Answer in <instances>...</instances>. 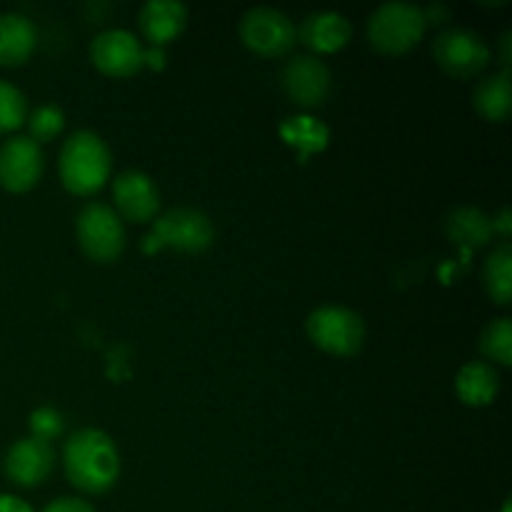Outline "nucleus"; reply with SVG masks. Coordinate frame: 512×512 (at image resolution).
<instances>
[{"instance_id": "obj_18", "label": "nucleus", "mask_w": 512, "mask_h": 512, "mask_svg": "<svg viewBox=\"0 0 512 512\" xmlns=\"http://www.w3.org/2000/svg\"><path fill=\"white\" fill-rule=\"evenodd\" d=\"M278 130L285 145L298 150L300 163H305L310 155L323 153L330 143L328 125L323 120L313 118V115H293V118H285Z\"/></svg>"}, {"instance_id": "obj_19", "label": "nucleus", "mask_w": 512, "mask_h": 512, "mask_svg": "<svg viewBox=\"0 0 512 512\" xmlns=\"http://www.w3.org/2000/svg\"><path fill=\"white\" fill-rule=\"evenodd\" d=\"M473 108L478 110L480 118L490 120V123H505L508 120L512 110V88L508 70L488 75V78H483L475 85Z\"/></svg>"}, {"instance_id": "obj_21", "label": "nucleus", "mask_w": 512, "mask_h": 512, "mask_svg": "<svg viewBox=\"0 0 512 512\" xmlns=\"http://www.w3.org/2000/svg\"><path fill=\"white\" fill-rule=\"evenodd\" d=\"M483 285L488 290L490 300L498 305H508L512 298V245L503 240L495 245L493 253L485 258L483 265Z\"/></svg>"}, {"instance_id": "obj_22", "label": "nucleus", "mask_w": 512, "mask_h": 512, "mask_svg": "<svg viewBox=\"0 0 512 512\" xmlns=\"http://www.w3.org/2000/svg\"><path fill=\"white\" fill-rule=\"evenodd\" d=\"M480 350L488 360L498 365L512 363V323L510 318H498L493 323L485 325L483 335H480ZM490 363V365H493Z\"/></svg>"}, {"instance_id": "obj_10", "label": "nucleus", "mask_w": 512, "mask_h": 512, "mask_svg": "<svg viewBox=\"0 0 512 512\" xmlns=\"http://www.w3.org/2000/svg\"><path fill=\"white\" fill-rule=\"evenodd\" d=\"M145 48L130 30L110 28L90 43V60L108 78H133L143 70Z\"/></svg>"}, {"instance_id": "obj_31", "label": "nucleus", "mask_w": 512, "mask_h": 512, "mask_svg": "<svg viewBox=\"0 0 512 512\" xmlns=\"http://www.w3.org/2000/svg\"><path fill=\"white\" fill-rule=\"evenodd\" d=\"M503 512H510V503H505V505H503Z\"/></svg>"}, {"instance_id": "obj_2", "label": "nucleus", "mask_w": 512, "mask_h": 512, "mask_svg": "<svg viewBox=\"0 0 512 512\" xmlns=\"http://www.w3.org/2000/svg\"><path fill=\"white\" fill-rule=\"evenodd\" d=\"M58 170L65 190L80 198H90L110 180L113 155L98 133L75 130L60 148Z\"/></svg>"}, {"instance_id": "obj_1", "label": "nucleus", "mask_w": 512, "mask_h": 512, "mask_svg": "<svg viewBox=\"0 0 512 512\" xmlns=\"http://www.w3.org/2000/svg\"><path fill=\"white\" fill-rule=\"evenodd\" d=\"M65 475L80 493H108L120 475V455L113 438L98 428L73 433L63 450Z\"/></svg>"}, {"instance_id": "obj_16", "label": "nucleus", "mask_w": 512, "mask_h": 512, "mask_svg": "<svg viewBox=\"0 0 512 512\" xmlns=\"http://www.w3.org/2000/svg\"><path fill=\"white\" fill-rule=\"evenodd\" d=\"M455 393L470 408H485L500 393V375L495 365L485 360H470L455 378Z\"/></svg>"}, {"instance_id": "obj_6", "label": "nucleus", "mask_w": 512, "mask_h": 512, "mask_svg": "<svg viewBox=\"0 0 512 512\" xmlns=\"http://www.w3.org/2000/svg\"><path fill=\"white\" fill-rule=\"evenodd\" d=\"M75 238L93 263H115L125 250V225L113 205L93 200L78 213Z\"/></svg>"}, {"instance_id": "obj_17", "label": "nucleus", "mask_w": 512, "mask_h": 512, "mask_svg": "<svg viewBox=\"0 0 512 512\" xmlns=\"http://www.w3.org/2000/svg\"><path fill=\"white\" fill-rule=\"evenodd\" d=\"M38 30L25 15L0 13V65L15 68L33 55Z\"/></svg>"}, {"instance_id": "obj_9", "label": "nucleus", "mask_w": 512, "mask_h": 512, "mask_svg": "<svg viewBox=\"0 0 512 512\" xmlns=\"http://www.w3.org/2000/svg\"><path fill=\"white\" fill-rule=\"evenodd\" d=\"M280 83H283L290 103L303 110H313L328 100L330 88H333V75L318 55H295L293 60L285 63Z\"/></svg>"}, {"instance_id": "obj_29", "label": "nucleus", "mask_w": 512, "mask_h": 512, "mask_svg": "<svg viewBox=\"0 0 512 512\" xmlns=\"http://www.w3.org/2000/svg\"><path fill=\"white\" fill-rule=\"evenodd\" d=\"M493 230L495 233H500L503 238H510V210L503 208L500 210L498 218H493Z\"/></svg>"}, {"instance_id": "obj_23", "label": "nucleus", "mask_w": 512, "mask_h": 512, "mask_svg": "<svg viewBox=\"0 0 512 512\" xmlns=\"http://www.w3.org/2000/svg\"><path fill=\"white\" fill-rule=\"evenodd\" d=\"M25 123H28V130H30L28 138L35 140L38 145H43V143H50V140H55L60 133H63L65 115L55 103H45V105H38L33 113H28Z\"/></svg>"}, {"instance_id": "obj_11", "label": "nucleus", "mask_w": 512, "mask_h": 512, "mask_svg": "<svg viewBox=\"0 0 512 512\" xmlns=\"http://www.w3.org/2000/svg\"><path fill=\"white\" fill-rule=\"evenodd\" d=\"M45 170L43 150L28 135H13L0 145V185L8 193H28Z\"/></svg>"}, {"instance_id": "obj_25", "label": "nucleus", "mask_w": 512, "mask_h": 512, "mask_svg": "<svg viewBox=\"0 0 512 512\" xmlns=\"http://www.w3.org/2000/svg\"><path fill=\"white\" fill-rule=\"evenodd\" d=\"M63 425H65L63 415H60L55 408H48V405L33 410L28 418L30 438H38V440H43V443H50V440L60 438V433H63Z\"/></svg>"}, {"instance_id": "obj_8", "label": "nucleus", "mask_w": 512, "mask_h": 512, "mask_svg": "<svg viewBox=\"0 0 512 512\" xmlns=\"http://www.w3.org/2000/svg\"><path fill=\"white\" fill-rule=\"evenodd\" d=\"M240 40L260 58H280L298 40L293 20L275 8H250L240 20Z\"/></svg>"}, {"instance_id": "obj_12", "label": "nucleus", "mask_w": 512, "mask_h": 512, "mask_svg": "<svg viewBox=\"0 0 512 512\" xmlns=\"http://www.w3.org/2000/svg\"><path fill=\"white\" fill-rule=\"evenodd\" d=\"M113 205L120 220L150 223L158 218L160 190L155 180L143 170H123L113 180Z\"/></svg>"}, {"instance_id": "obj_26", "label": "nucleus", "mask_w": 512, "mask_h": 512, "mask_svg": "<svg viewBox=\"0 0 512 512\" xmlns=\"http://www.w3.org/2000/svg\"><path fill=\"white\" fill-rule=\"evenodd\" d=\"M43 512H95L93 505L80 498H58L48 505Z\"/></svg>"}, {"instance_id": "obj_28", "label": "nucleus", "mask_w": 512, "mask_h": 512, "mask_svg": "<svg viewBox=\"0 0 512 512\" xmlns=\"http://www.w3.org/2000/svg\"><path fill=\"white\" fill-rule=\"evenodd\" d=\"M0 512H33V508L15 495H0Z\"/></svg>"}, {"instance_id": "obj_24", "label": "nucleus", "mask_w": 512, "mask_h": 512, "mask_svg": "<svg viewBox=\"0 0 512 512\" xmlns=\"http://www.w3.org/2000/svg\"><path fill=\"white\" fill-rule=\"evenodd\" d=\"M28 118V100L8 80H0V133H13Z\"/></svg>"}, {"instance_id": "obj_4", "label": "nucleus", "mask_w": 512, "mask_h": 512, "mask_svg": "<svg viewBox=\"0 0 512 512\" xmlns=\"http://www.w3.org/2000/svg\"><path fill=\"white\" fill-rule=\"evenodd\" d=\"M215 243V225L203 210L173 208L153 220V233L143 240L145 253L173 248L185 255H200Z\"/></svg>"}, {"instance_id": "obj_20", "label": "nucleus", "mask_w": 512, "mask_h": 512, "mask_svg": "<svg viewBox=\"0 0 512 512\" xmlns=\"http://www.w3.org/2000/svg\"><path fill=\"white\" fill-rule=\"evenodd\" d=\"M445 228H448L450 240L463 245L465 250L483 248V245H488L490 238L495 235L493 218H488L480 208H470V205L453 210V213L448 215Z\"/></svg>"}, {"instance_id": "obj_15", "label": "nucleus", "mask_w": 512, "mask_h": 512, "mask_svg": "<svg viewBox=\"0 0 512 512\" xmlns=\"http://www.w3.org/2000/svg\"><path fill=\"white\" fill-rule=\"evenodd\" d=\"M298 35L315 53H338L340 48L348 45L350 35H353V25L343 13L320 10V13L305 15Z\"/></svg>"}, {"instance_id": "obj_14", "label": "nucleus", "mask_w": 512, "mask_h": 512, "mask_svg": "<svg viewBox=\"0 0 512 512\" xmlns=\"http://www.w3.org/2000/svg\"><path fill=\"white\" fill-rule=\"evenodd\" d=\"M138 25L153 48H165L188 25V8L178 0H148L140 8Z\"/></svg>"}, {"instance_id": "obj_7", "label": "nucleus", "mask_w": 512, "mask_h": 512, "mask_svg": "<svg viewBox=\"0 0 512 512\" xmlns=\"http://www.w3.org/2000/svg\"><path fill=\"white\" fill-rule=\"evenodd\" d=\"M433 58L450 78L468 80L488 68L490 48L475 30L448 28L433 40Z\"/></svg>"}, {"instance_id": "obj_27", "label": "nucleus", "mask_w": 512, "mask_h": 512, "mask_svg": "<svg viewBox=\"0 0 512 512\" xmlns=\"http://www.w3.org/2000/svg\"><path fill=\"white\" fill-rule=\"evenodd\" d=\"M145 65L153 70H163L165 68V50L153 48V45H150V48L143 53V68Z\"/></svg>"}, {"instance_id": "obj_3", "label": "nucleus", "mask_w": 512, "mask_h": 512, "mask_svg": "<svg viewBox=\"0 0 512 512\" xmlns=\"http://www.w3.org/2000/svg\"><path fill=\"white\" fill-rule=\"evenodd\" d=\"M425 15L423 8L413 3H403V0H390L383 3L368 20V40L380 55H398L410 53L415 45L423 40Z\"/></svg>"}, {"instance_id": "obj_13", "label": "nucleus", "mask_w": 512, "mask_h": 512, "mask_svg": "<svg viewBox=\"0 0 512 512\" xmlns=\"http://www.w3.org/2000/svg\"><path fill=\"white\" fill-rule=\"evenodd\" d=\"M53 463V445L38 438H20L5 455V475L20 488H35L48 478Z\"/></svg>"}, {"instance_id": "obj_30", "label": "nucleus", "mask_w": 512, "mask_h": 512, "mask_svg": "<svg viewBox=\"0 0 512 512\" xmlns=\"http://www.w3.org/2000/svg\"><path fill=\"white\" fill-rule=\"evenodd\" d=\"M510 43H512V33H503V38H500V63L505 65V70H508L510 65Z\"/></svg>"}, {"instance_id": "obj_5", "label": "nucleus", "mask_w": 512, "mask_h": 512, "mask_svg": "<svg viewBox=\"0 0 512 512\" xmlns=\"http://www.w3.org/2000/svg\"><path fill=\"white\" fill-rule=\"evenodd\" d=\"M310 343L323 353L353 358L365 343V323L355 310L343 305H320L305 320Z\"/></svg>"}]
</instances>
